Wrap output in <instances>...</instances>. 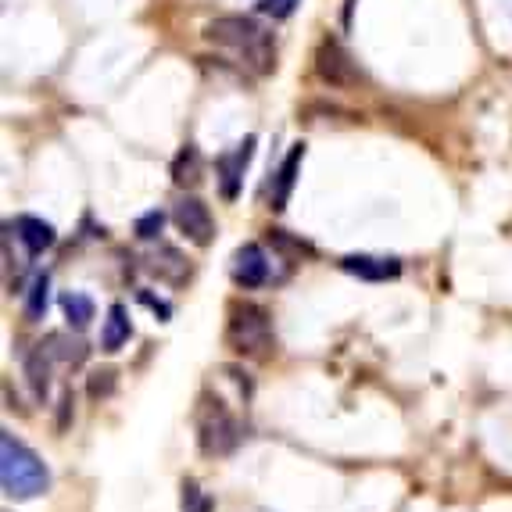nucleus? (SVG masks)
Segmentation results:
<instances>
[{
    "label": "nucleus",
    "mask_w": 512,
    "mask_h": 512,
    "mask_svg": "<svg viewBox=\"0 0 512 512\" xmlns=\"http://www.w3.org/2000/svg\"><path fill=\"white\" fill-rule=\"evenodd\" d=\"M0 487H4V495L15 498V502L40 498V495H47V487H51L47 462H43L26 441H18L11 430H0Z\"/></svg>",
    "instance_id": "2"
},
{
    "label": "nucleus",
    "mask_w": 512,
    "mask_h": 512,
    "mask_svg": "<svg viewBox=\"0 0 512 512\" xmlns=\"http://www.w3.org/2000/svg\"><path fill=\"white\" fill-rule=\"evenodd\" d=\"M230 276L237 287H262L269 280V258L258 244H240L230 258Z\"/></svg>",
    "instance_id": "8"
},
{
    "label": "nucleus",
    "mask_w": 512,
    "mask_h": 512,
    "mask_svg": "<svg viewBox=\"0 0 512 512\" xmlns=\"http://www.w3.org/2000/svg\"><path fill=\"white\" fill-rule=\"evenodd\" d=\"M61 312H65V319H69L72 330H86V326L94 323V301L86 298V294H65L61 298Z\"/></svg>",
    "instance_id": "16"
},
{
    "label": "nucleus",
    "mask_w": 512,
    "mask_h": 512,
    "mask_svg": "<svg viewBox=\"0 0 512 512\" xmlns=\"http://www.w3.org/2000/svg\"><path fill=\"white\" fill-rule=\"evenodd\" d=\"M111 391H115V369H94L86 380V394L97 402V398H108Z\"/></svg>",
    "instance_id": "18"
},
{
    "label": "nucleus",
    "mask_w": 512,
    "mask_h": 512,
    "mask_svg": "<svg viewBox=\"0 0 512 512\" xmlns=\"http://www.w3.org/2000/svg\"><path fill=\"white\" fill-rule=\"evenodd\" d=\"M47 305H51V276L36 273L33 283H29V291H26V319L29 323H40V319L47 316Z\"/></svg>",
    "instance_id": "15"
},
{
    "label": "nucleus",
    "mask_w": 512,
    "mask_h": 512,
    "mask_svg": "<svg viewBox=\"0 0 512 512\" xmlns=\"http://www.w3.org/2000/svg\"><path fill=\"white\" fill-rule=\"evenodd\" d=\"M129 337H133V323H129L126 305H111L108 319H104V330H101V348L104 351H119Z\"/></svg>",
    "instance_id": "14"
},
{
    "label": "nucleus",
    "mask_w": 512,
    "mask_h": 512,
    "mask_svg": "<svg viewBox=\"0 0 512 512\" xmlns=\"http://www.w3.org/2000/svg\"><path fill=\"white\" fill-rule=\"evenodd\" d=\"M226 341L233 351L248 355V359H265L273 348V323L269 312L255 301H233L230 319H226Z\"/></svg>",
    "instance_id": "3"
},
{
    "label": "nucleus",
    "mask_w": 512,
    "mask_h": 512,
    "mask_svg": "<svg viewBox=\"0 0 512 512\" xmlns=\"http://www.w3.org/2000/svg\"><path fill=\"white\" fill-rule=\"evenodd\" d=\"M298 4H301V0H258L255 8H258V15H269V18H291Z\"/></svg>",
    "instance_id": "19"
},
{
    "label": "nucleus",
    "mask_w": 512,
    "mask_h": 512,
    "mask_svg": "<svg viewBox=\"0 0 512 512\" xmlns=\"http://www.w3.org/2000/svg\"><path fill=\"white\" fill-rule=\"evenodd\" d=\"M172 222H176V230H180L190 244H197V248H208L215 240V219L201 197H180L176 208H172Z\"/></svg>",
    "instance_id": "6"
},
{
    "label": "nucleus",
    "mask_w": 512,
    "mask_h": 512,
    "mask_svg": "<svg viewBox=\"0 0 512 512\" xmlns=\"http://www.w3.org/2000/svg\"><path fill=\"white\" fill-rule=\"evenodd\" d=\"M341 269L351 276H359V280L384 283L402 273V262H398V258H376V255H348V258H341Z\"/></svg>",
    "instance_id": "9"
},
{
    "label": "nucleus",
    "mask_w": 512,
    "mask_h": 512,
    "mask_svg": "<svg viewBox=\"0 0 512 512\" xmlns=\"http://www.w3.org/2000/svg\"><path fill=\"white\" fill-rule=\"evenodd\" d=\"M15 237L22 240V248L33 258H40L43 251L54 248V226L51 222L36 219V215H18L15 219Z\"/></svg>",
    "instance_id": "10"
},
{
    "label": "nucleus",
    "mask_w": 512,
    "mask_h": 512,
    "mask_svg": "<svg viewBox=\"0 0 512 512\" xmlns=\"http://www.w3.org/2000/svg\"><path fill=\"white\" fill-rule=\"evenodd\" d=\"M301 162H305V144H294L283 158L280 172H276V183H273V212H283L287 201H291V190L298 183V172H301Z\"/></svg>",
    "instance_id": "11"
},
{
    "label": "nucleus",
    "mask_w": 512,
    "mask_h": 512,
    "mask_svg": "<svg viewBox=\"0 0 512 512\" xmlns=\"http://www.w3.org/2000/svg\"><path fill=\"white\" fill-rule=\"evenodd\" d=\"M26 384L36 402H47V391H51V348L40 344V348L26 355Z\"/></svg>",
    "instance_id": "12"
},
{
    "label": "nucleus",
    "mask_w": 512,
    "mask_h": 512,
    "mask_svg": "<svg viewBox=\"0 0 512 512\" xmlns=\"http://www.w3.org/2000/svg\"><path fill=\"white\" fill-rule=\"evenodd\" d=\"M162 222H165L162 212H147L144 219L137 222V237L140 240H154L158 233H162Z\"/></svg>",
    "instance_id": "20"
},
{
    "label": "nucleus",
    "mask_w": 512,
    "mask_h": 512,
    "mask_svg": "<svg viewBox=\"0 0 512 512\" xmlns=\"http://www.w3.org/2000/svg\"><path fill=\"white\" fill-rule=\"evenodd\" d=\"M69 416H72V391L61 394V416H58V430L69 427Z\"/></svg>",
    "instance_id": "21"
},
{
    "label": "nucleus",
    "mask_w": 512,
    "mask_h": 512,
    "mask_svg": "<svg viewBox=\"0 0 512 512\" xmlns=\"http://www.w3.org/2000/svg\"><path fill=\"white\" fill-rule=\"evenodd\" d=\"M140 301H144V305H151L162 319H169V305H165V301H154L151 294H140Z\"/></svg>",
    "instance_id": "22"
},
{
    "label": "nucleus",
    "mask_w": 512,
    "mask_h": 512,
    "mask_svg": "<svg viewBox=\"0 0 512 512\" xmlns=\"http://www.w3.org/2000/svg\"><path fill=\"white\" fill-rule=\"evenodd\" d=\"M269 244H273L280 255H287V258H308L312 255V248H308L305 240H298V237H291L287 230H269Z\"/></svg>",
    "instance_id": "17"
},
{
    "label": "nucleus",
    "mask_w": 512,
    "mask_h": 512,
    "mask_svg": "<svg viewBox=\"0 0 512 512\" xmlns=\"http://www.w3.org/2000/svg\"><path fill=\"white\" fill-rule=\"evenodd\" d=\"M237 441L240 427L233 412L212 394H201V402H197V448L205 455H230Z\"/></svg>",
    "instance_id": "4"
},
{
    "label": "nucleus",
    "mask_w": 512,
    "mask_h": 512,
    "mask_svg": "<svg viewBox=\"0 0 512 512\" xmlns=\"http://www.w3.org/2000/svg\"><path fill=\"white\" fill-rule=\"evenodd\" d=\"M201 172H205V158L194 144H183L180 154L172 158V183L176 187H197L201 183Z\"/></svg>",
    "instance_id": "13"
},
{
    "label": "nucleus",
    "mask_w": 512,
    "mask_h": 512,
    "mask_svg": "<svg viewBox=\"0 0 512 512\" xmlns=\"http://www.w3.org/2000/svg\"><path fill=\"white\" fill-rule=\"evenodd\" d=\"M205 40L226 51H237L244 58L248 69H255L258 76L276 69V43L273 36L258 26L255 18L248 15H222L205 26Z\"/></svg>",
    "instance_id": "1"
},
{
    "label": "nucleus",
    "mask_w": 512,
    "mask_h": 512,
    "mask_svg": "<svg viewBox=\"0 0 512 512\" xmlns=\"http://www.w3.org/2000/svg\"><path fill=\"white\" fill-rule=\"evenodd\" d=\"M251 154H255V137H244L230 154L219 158V190L226 201H237L240 187H244V172H248Z\"/></svg>",
    "instance_id": "7"
},
{
    "label": "nucleus",
    "mask_w": 512,
    "mask_h": 512,
    "mask_svg": "<svg viewBox=\"0 0 512 512\" xmlns=\"http://www.w3.org/2000/svg\"><path fill=\"white\" fill-rule=\"evenodd\" d=\"M316 76L323 79L326 86H337V90H348V86L359 83L362 72L355 69V61H351V54L344 51L341 43L330 40V36H326V40L316 47Z\"/></svg>",
    "instance_id": "5"
}]
</instances>
